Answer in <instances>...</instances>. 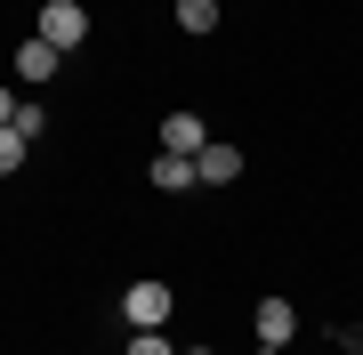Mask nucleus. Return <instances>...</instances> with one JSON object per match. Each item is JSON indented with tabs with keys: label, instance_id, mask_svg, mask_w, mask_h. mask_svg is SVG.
Segmentation results:
<instances>
[{
	"label": "nucleus",
	"instance_id": "obj_9",
	"mask_svg": "<svg viewBox=\"0 0 363 355\" xmlns=\"http://www.w3.org/2000/svg\"><path fill=\"white\" fill-rule=\"evenodd\" d=\"M178 25L186 33H218V0H178Z\"/></svg>",
	"mask_w": 363,
	"mask_h": 355
},
{
	"label": "nucleus",
	"instance_id": "obj_13",
	"mask_svg": "<svg viewBox=\"0 0 363 355\" xmlns=\"http://www.w3.org/2000/svg\"><path fill=\"white\" fill-rule=\"evenodd\" d=\"M162 9H178V0H162Z\"/></svg>",
	"mask_w": 363,
	"mask_h": 355
},
{
	"label": "nucleus",
	"instance_id": "obj_8",
	"mask_svg": "<svg viewBox=\"0 0 363 355\" xmlns=\"http://www.w3.org/2000/svg\"><path fill=\"white\" fill-rule=\"evenodd\" d=\"M25 154H33V137L16 130V121H0V178H16V170H25Z\"/></svg>",
	"mask_w": 363,
	"mask_h": 355
},
{
	"label": "nucleus",
	"instance_id": "obj_4",
	"mask_svg": "<svg viewBox=\"0 0 363 355\" xmlns=\"http://www.w3.org/2000/svg\"><path fill=\"white\" fill-rule=\"evenodd\" d=\"M57 65H65V49H49V40H40V33L25 40V49H16V81H33V89H40V81H49Z\"/></svg>",
	"mask_w": 363,
	"mask_h": 355
},
{
	"label": "nucleus",
	"instance_id": "obj_2",
	"mask_svg": "<svg viewBox=\"0 0 363 355\" xmlns=\"http://www.w3.org/2000/svg\"><path fill=\"white\" fill-rule=\"evenodd\" d=\"M40 40H49V49H81V40H89V9H81V0H49V9H40Z\"/></svg>",
	"mask_w": 363,
	"mask_h": 355
},
{
	"label": "nucleus",
	"instance_id": "obj_3",
	"mask_svg": "<svg viewBox=\"0 0 363 355\" xmlns=\"http://www.w3.org/2000/svg\"><path fill=\"white\" fill-rule=\"evenodd\" d=\"M298 331V307L291 299H259V355H283Z\"/></svg>",
	"mask_w": 363,
	"mask_h": 355
},
{
	"label": "nucleus",
	"instance_id": "obj_1",
	"mask_svg": "<svg viewBox=\"0 0 363 355\" xmlns=\"http://www.w3.org/2000/svg\"><path fill=\"white\" fill-rule=\"evenodd\" d=\"M121 323L130 331H169V283H130L121 291Z\"/></svg>",
	"mask_w": 363,
	"mask_h": 355
},
{
	"label": "nucleus",
	"instance_id": "obj_6",
	"mask_svg": "<svg viewBox=\"0 0 363 355\" xmlns=\"http://www.w3.org/2000/svg\"><path fill=\"white\" fill-rule=\"evenodd\" d=\"M194 170H202V186H234V178H242V154H234V145H218V137H210L202 154H194Z\"/></svg>",
	"mask_w": 363,
	"mask_h": 355
},
{
	"label": "nucleus",
	"instance_id": "obj_7",
	"mask_svg": "<svg viewBox=\"0 0 363 355\" xmlns=\"http://www.w3.org/2000/svg\"><path fill=\"white\" fill-rule=\"evenodd\" d=\"M154 186H162V194H186V186H202L194 154H154Z\"/></svg>",
	"mask_w": 363,
	"mask_h": 355
},
{
	"label": "nucleus",
	"instance_id": "obj_5",
	"mask_svg": "<svg viewBox=\"0 0 363 355\" xmlns=\"http://www.w3.org/2000/svg\"><path fill=\"white\" fill-rule=\"evenodd\" d=\"M210 130H202V113H169L162 121V154H202Z\"/></svg>",
	"mask_w": 363,
	"mask_h": 355
},
{
	"label": "nucleus",
	"instance_id": "obj_12",
	"mask_svg": "<svg viewBox=\"0 0 363 355\" xmlns=\"http://www.w3.org/2000/svg\"><path fill=\"white\" fill-rule=\"evenodd\" d=\"M186 355H210V347H186Z\"/></svg>",
	"mask_w": 363,
	"mask_h": 355
},
{
	"label": "nucleus",
	"instance_id": "obj_10",
	"mask_svg": "<svg viewBox=\"0 0 363 355\" xmlns=\"http://www.w3.org/2000/svg\"><path fill=\"white\" fill-rule=\"evenodd\" d=\"M121 355H169V331H130V347Z\"/></svg>",
	"mask_w": 363,
	"mask_h": 355
},
{
	"label": "nucleus",
	"instance_id": "obj_11",
	"mask_svg": "<svg viewBox=\"0 0 363 355\" xmlns=\"http://www.w3.org/2000/svg\"><path fill=\"white\" fill-rule=\"evenodd\" d=\"M0 121H16V89H0Z\"/></svg>",
	"mask_w": 363,
	"mask_h": 355
}]
</instances>
